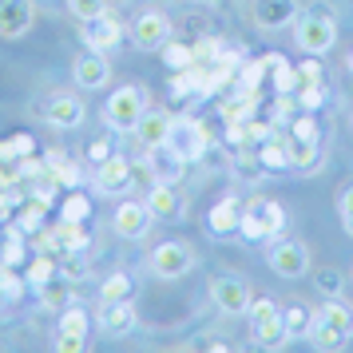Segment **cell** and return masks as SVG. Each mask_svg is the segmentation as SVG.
<instances>
[{"label":"cell","mask_w":353,"mask_h":353,"mask_svg":"<svg viewBox=\"0 0 353 353\" xmlns=\"http://www.w3.org/2000/svg\"><path fill=\"white\" fill-rule=\"evenodd\" d=\"M294 44L305 56H325L337 44V20L330 4H310L302 17L294 20Z\"/></svg>","instance_id":"1"},{"label":"cell","mask_w":353,"mask_h":353,"mask_svg":"<svg viewBox=\"0 0 353 353\" xmlns=\"http://www.w3.org/2000/svg\"><path fill=\"white\" fill-rule=\"evenodd\" d=\"M143 112H147V92L139 83H123L103 103V123L112 131H135V123L143 119Z\"/></svg>","instance_id":"2"},{"label":"cell","mask_w":353,"mask_h":353,"mask_svg":"<svg viewBox=\"0 0 353 353\" xmlns=\"http://www.w3.org/2000/svg\"><path fill=\"white\" fill-rule=\"evenodd\" d=\"M163 147H171L183 163H199L203 155H207V147H210V131H207L203 119L183 115V119L171 123V135H167V143H163Z\"/></svg>","instance_id":"3"},{"label":"cell","mask_w":353,"mask_h":353,"mask_svg":"<svg viewBox=\"0 0 353 353\" xmlns=\"http://www.w3.org/2000/svg\"><path fill=\"white\" fill-rule=\"evenodd\" d=\"M194 250L187 246V242H159L155 250H151V270H155V278H163V282H179V278H187V274L194 270Z\"/></svg>","instance_id":"4"},{"label":"cell","mask_w":353,"mask_h":353,"mask_svg":"<svg viewBox=\"0 0 353 353\" xmlns=\"http://www.w3.org/2000/svg\"><path fill=\"white\" fill-rule=\"evenodd\" d=\"M266 262L278 278H305L310 274V246L298 239H270Z\"/></svg>","instance_id":"5"},{"label":"cell","mask_w":353,"mask_h":353,"mask_svg":"<svg viewBox=\"0 0 353 353\" xmlns=\"http://www.w3.org/2000/svg\"><path fill=\"white\" fill-rule=\"evenodd\" d=\"M171 20L163 17V12H155V8H147V12H139V17L131 20V28H128V36H131V44L139 52H159L167 40H171Z\"/></svg>","instance_id":"6"},{"label":"cell","mask_w":353,"mask_h":353,"mask_svg":"<svg viewBox=\"0 0 353 353\" xmlns=\"http://www.w3.org/2000/svg\"><path fill=\"white\" fill-rule=\"evenodd\" d=\"M151 223H155V214L147 210V203H139V199H123L119 207H115L112 214V230L119 234V239L128 242H139L151 234Z\"/></svg>","instance_id":"7"},{"label":"cell","mask_w":353,"mask_h":353,"mask_svg":"<svg viewBox=\"0 0 353 353\" xmlns=\"http://www.w3.org/2000/svg\"><path fill=\"white\" fill-rule=\"evenodd\" d=\"M80 40H83V48L112 56V52L119 48V44H123V24H119V20L112 17V12H103V17H92V20H83Z\"/></svg>","instance_id":"8"},{"label":"cell","mask_w":353,"mask_h":353,"mask_svg":"<svg viewBox=\"0 0 353 353\" xmlns=\"http://www.w3.org/2000/svg\"><path fill=\"white\" fill-rule=\"evenodd\" d=\"M72 80H76V88H83V92H99V88L112 83V60H108L103 52L83 48L80 56H76V64H72Z\"/></svg>","instance_id":"9"},{"label":"cell","mask_w":353,"mask_h":353,"mask_svg":"<svg viewBox=\"0 0 353 353\" xmlns=\"http://www.w3.org/2000/svg\"><path fill=\"white\" fill-rule=\"evenodd\" d=\"M88 330H92V318L83 314L80 305H68V310H60L56 350H60V353H80L83 345H88Z\"/></svg>","instance_id":"10"},{"label":"cell","mask_w":353,"mask_h":353,"mask_svg":"<svg viewBox=\"0 0 353 353\" xmlns=\"http://www.w3.org/2000/svg\"><path fill=\"white\" fill-rule=\"evenodd\" d=\"M210 302L219 305L223 314L239 318V314H246V310H250V290H246V282H242V278L223 274V278H210Z\"/></svg>","instance_id":"11"},{"label":"cell","mask_w":353,"mask_h":353,"mask_svg":"<svg viewBox=\"0 0 353 353\" xmlns=\"http://www.w3.org/2000/svg\"><path fill=\"white\" fill-rule=\"evenodd\" d=\"M36 24L32 0H0V40H20Z\"/></svg>","instance_id":"12"},{"label":"cell","mask_w":353,"mask_h":353,"mask_svg":"<svg viewBox=\"0 0 353 353\" xmlns=\"http://www.w3.org/2000/svg\"><path fill=\"white\" fill-rule=\"evenodd\" d=\"M254 24L262 32H278V28H294V20L302 17L298 0H254Z\"/></svg>","instance_id":"13"},{"label":"cell","mask_w":353,"mask_h":353,"mask_svg":"<svg viewBox=\"0 0 353 353\" xmlns=\"http://www.w3.org/2000/svg\"><path fill=\"white\" fill-rule=\"evenodd\" d=\"M147 210L155 214V223H179L183 219V210H187V203H183V194L175 191V183H155L151 191H147Z\"/></svg>","instance_id":"14"},{"label":"cell","mask_w":353,"mask_h":353,"mask_svg":"<svg viewBox=\"0 0 353 353\" xmlns=\"http://www.w3.org/2000/svg\"><path fill=\"white\" fill-rule=\"evenodd\" d=\"M96 321H99V330L108 337H128L131 330H135V302H99L96 310Z\"/></svg>","instance_id":"15"},{"label":"cell","mask_w":353,"mask_h":353,"mask_svg":"<svg viewBox=\"0 0 353 353\" xmlns=\"http://www.w3.org/2000/svg\"><path fill=\"white\" fill-rule=\"evenodd\" d=\"M96 191L99 194H128L131 191V159L112 155L96 167Z\"/></svg>","instance_id":"16"},{"label":"cell","mask_w":353,"mask_h":353,"mask_svg":"<svg viewBox=\"0 0 353 353\" xmlns=\"http://www.w3.org/2000/svg\"><path fill=\"white\" fill-rule=\"evenodd\" d=\"M83 115H88V108H83L80 96H52L48 108H44V119H48L52 128H60V131L80 128Z\"/></svg>","instance_id":"17"},{"label":"cell","mask_w":353,"mask_h":353,"mask_svg":"<svg viewBox=\"0 0 353 353\" xmlns=\"http://www.w3.org/2000/svg\"><path fill=\"white\" fill-rule=\"evenodd\" d=\"M239 223H242V199L239 194H223L214 207H210V214H207V226H210V234H234L239 230Z\"/></svg>","instance_id":"18"},{"label":"cell","mask_w":353,"mask_h":353,"mask_svg":"<svg viewBox=\"0 0 353 353\" xmlns=\"http://www.w3.org/2000/svg\"><path fill=\"white\" fill-rule=\"evenodd\" d=\"M171 123H175V119H171L167 112H151V108H147L143 119L135 123V139H139L147 151H151V147H163L167 135H171Z\"/></svg>","instance_id":"19"},{"label":"cell","mask_w":353,"mask_h":353,"mask_svg":"<svg viewBox=\"0 0 353 353\" xmlns=\"http://www.w3.org/2000/svg\"><path fill=\"white\" fill-rule=\"evenodd\" d=\"M258 163L266 167V175H278V171H290V151H286V135L274 131L266 143H258Z\"/></svg>","instance_id":"20"},{"label":"cell","mask_w":353,"mask_h":353,"mask_svg":"<svg viewBox=\"0 0 353 353\" xmlns=\"http://www.w3.org/2000/svg\"><path fill=\"white\" fill-rule=\"evenodd\" d=\"M250 330H254V341L262 350H286L294 337L286 334V325H282V314H274V318H262V321H250Z\"/></svg>","instance_id":"21"},{"label":"cell","mask_w":353,"mask_h":353,"mask_svg":"<svg viewBox=\"0 0 353 353\" xmlns=\"http://www.w3.org/2000/svg\"><path fill=\"white\" fill-rule=\"evenodd\" d=\"M147 159H151V171H155L159 183H175V187H179V179H183V171H187V163L179 159L171 147H151V155H147Z\"/></svg>","instance_id":"22"},{"label":"cell","mask_w":353,"mask_h":353,"mask_svg":"<svg viewBox=\"0 0 353 353\" xmlns=\"http://www.w3.org/2000/svg\"><path fill=\"white\" fill-rule=\"evenodd\" d=\"M325 325H334L341 337H353V305L345 302V298H325V305L321 310H314Z\"/></svg>","instance_id":"23"},{"label":"cell","mask_w":353,"mask_h":353,"mask_svg":"<svg viewBox=\"0 0 353 353\" xmlns=\"http://www.w3.org/2000/svg\"><path fill=\"white\" fill-rule=\"evenodd\" d=\"M52 234H56V246H60V254H72V250H88L92 239H88V230L80 223H72V219H60V223L52 226Z\"/></svg>","instance_id":"24"},{"label":"cell","mask_w":353,"mask_h":353,"mask_svg":"<svg viewBox=\"0 0 353 353\" xmlns=\"http://www.w3.org/2000/svg\"><path fill=\"white\" fill-rule=\"evenodd\" d=\"M36 298H40V305H44V310H56V314H60V310H68V305H72V282H68L64 274H56L48 286L36 290Z\"/></svg>","instance_id":"25"},{"label":"cell","mask_w":353,"mask_h":353,"mask_svg":"<svg viewBox=\"0 0 353 353\" xmlns=\"http://www.w3.org/2000/svg\"><path fill=\"white\" fill-rule=\"evenodd\" d=\"M305 341H310L314 350H325V353H334V350H341V345H345L350 337H341V334L334 330V325H325V321H321L318 314H314V321H310V330H305Z\"/></svg>","instance_id":"26"},{"label":"cell","mask_w":353,"mask_h":353,"mask_svg":"<svg viewBox=\"0 0 353 353\" xmlns=\"http://www.w3.org/2000/svg\"><path fill=\"white\" fill-rule=\"evenodd\" d=\"M270 80H274V92H278V96H294V92H298V72H294L290 60L278 56V52H270Z\"/></svg>","instance_id":"27"},{"label":"cell","mask_w":353,"mask_h":353,"mask_svg":"<svg viewBox=\"0 0 353 353\" xmlns=\"http://www.w3.org/2000/svg\"><path fill=\"white\" fill-rule=\"evenodd\" d=\"M250 207L262 214L266 234L270 239H282V230H286V210H282V203H274V199H250Z\"/></svg>","instance_id":"28"},{"label":"cell","mask_w":353,"mask_h":353,"mask_svg":"<svg viewBox=\"0 0 353 353\" xmlns=\"http://www.w3.org/2000/svg\"><path fill=\"white\" fill-rule=\"evenodd\" d=\"M131 294H135V282H131V274L115 270L103 278V286H99V302H128Z\"/></svg>","instance_id":"29"},{"label":"cell","mask_w":353,"mask_h":353,"mask_svg":"<svg viewBox=\"0 0 353 353\" xmlns=\"http://www.w3.org/2000/svg\"><path fill=\"white\" fill-rule=\"evenodd\" d=\"M286 151H290V167L294 171H314L318 167V143H305V139L286 135Z\"/></svg>","instance_id":"30"},{"label":"cell","mask_w":353,"mask_h":353,"mask_svg":"<svg viewBox=\"0 0 353 353\" xmlns=\"http://www.w3.org/2000/svg\"><path fill=\"white\" fill-rule=\"evenodd\" d=\"M32 135H12V139H4L0 143V163L4 167H24V159L32 155Z\"/></svg>","instance_id":"31"},{"label":"cell","mask_w":353,"mask_h":353,"mask_svg":"<svg viewBox=\"0 0 353 353\" xmlns=\"http://www.w3.org/2000/svg\"><path fill=\"white\" fill-rule=\"evenodd\" d=\"M56 274H60L56 258H52V254H40V258H32V262H28V270H24V282H28L32 290H40V286H48Z\"/></svg>","instance_id":"32"},{"label":"cell","mask_w":353,"mask_h":353,"mask_svg":"<svg viewBox=\"0 0 353 353\" xmlns=\"http://www.w3.org/2000/svg\"><path fill=\"white\" fill-rule=\"evenodd\" d=\"M314 286L325 298H345V274L337 270V266H321V270H314Z\"/></svg>","instance_id":"33"},{"label":"cell","mask_w":353,"mask_h":353,"mask_svg":"<svg viewBox=\"0 0 353 353\" xmlns=\"http://www.w3.org/2000/svg\"><path fill=\"white\" fill-rule=\"evenodd\" d=\"M310 321H314V314H310L302 302H290L286 310H282V325H286V334H290V337H305Z\"/></svg>","instance_id":"34"},{"label":"cell","mask_w":353,"mask_h":353,"mask_svg":"<svg viewBox=\"0 0 353 353\" xmlns=\"http://www.w3.org/2000/svg\"><path fill=\"white\" fill-rule=\"evenodd\" d=\"M24 258H28V254H24V230L12 226V230H8V239H4V246H0V262L17 270V266H24Z\"/></svg>","instance_id":"35"},{"label":"cell","mask_w":353,"mask_h":353,"mask_svg":"<svg viewBox=\"0 0 353 353\" xmlns=\"http://www.w3.org/2000/svg\"><path fill=\"white\" fill-rule=\"evenodd\" d=\"M266 72H270V56H262V60H250V64H242V68H239V88H242V92H258Z\"/></svg>","instance_id":"36"},{"label":"cell","mask_w":353,"mask_h":353,"mask_svg":"<svg viewBox=\"0 0 353 353\" xmlns=\"http://www.w3.org/2000/svg\"><path fill=\"white\" fill-rule=\"evenodd\" d=\"M239 234H242V239H250V242H270V234H266V223H262V214H258L254 207H242Z\"/></svg>","instance_id":"37"},{"label":"cell","mask_w":353,"mask_h":353,"mask_svg":"<svg viewBox=\"0 0 353 353\" xmlns=\"http://www.w3.org/2000/svg\"><path fill=\"white\" fill-rule=\"evenodd\" d=\"M159 52H163V64L171 68V72H183V68H191V64H194V52L187 48V44H175V40H167Z\"/></svg>","instance_id":"38"},{"label":"cell","mask_w":353,"mask_h":353,"mask_svg":"<svg viewBox=\"0 0 353 353\" xmlns=\"http://www.w3.org/2000/svg\"><path fill=\"white\" fill-rule=\"evenodd\" d=\"M24 290H28V282H20L17 274H12V266L0 262V298H4V302H20Z\"/></svg>","instance_id":"39"},{"label":"cell","mask_w":353,"mask_h":353,"mask_svg":"<svg viewBox=\"0 0 353 353\" xmlns=\"http://www.w3.org/2000/svg\"><path fill=\"white\" fill-rule=\"evenodd\" d=\"M234 175H242V179H266V167L258 163V151H239L234 155Z\"/></svg>","instance_id":"40"},{"label":"cell","mask_w":353,"mask_h":353,"mask_svg":"<svg viewBox=\"0 0 353 353\" xmlns=\"http://www.w3.org/2000/svg\"><path fill=\"white\" fill-rule=\"evenodd\" d=\"M159 179H155V171H151V159H131V191H151Z\"/></svg>","instance_id":"41"},{"label":"cell","mask_w":353,"mask_h":353,"mask_svg":"<svg viewBox=\"0 0 353 353\" xmlns=\"http://www.w3.org/2000/svg\"><path fill=\"white\" fill-rule=\"evenodd\" d=\"M88 214H92V203H88V199H83L80 191H72V194L64 199V203H60V219H72V223H83Z\"/></svg>","instance_id":"42"},{"label":"cell","mask_w":353,"mask_h":353,"mask_svg":"<svg viewBox=\"0 0 353 353\" xmlns=\"http://www.w3.org/2000/svg\"><path fill=\"white\" fill-rule=\"evenodd\" d=\"M88 250H72V254H64L60 258V274H64L68 282H80L83 274H88Z\"/></svg>","instance_id":"43"},{"label":"cell","mask_w":353,"mask_h":353,"mask_svg":"<svg viewBox=\"0 0 353 353\" xmlns=\"http://www.w3.org/2000/svg\"><path fill=\"white\" fill-rule=\"evenodd\" d=\"M68 12L80 20H92V17H103L108 12V0H68Z\"/></svg>","instance_id":"44"},{"label":"cell","mask_w":353,"mask_h":353,"mask_svg":"<svg viewBox=\"0 0 353 353\" xmlns=\"http://www.w3.org/2000/svg\"><path fill=\"white\" fill-rule=\"evenodd\" d=\"M294 99H298L302 112H318L321 103H325V92H321V83H302V88L294 92Z\"/></svg>","instance_id":"45"},{"label":"cell","mask_w":353,"mask_h":353,"mask_svg":"<svg viewBox=\"0 0 353 353\" xmlns=\"http://www.w3.org/2000/svg\"><path fill=\"white\" fill-rule=\"evenodd\" d=\"M290 135H294V139H305V143H318V139H321V128L314 123V115L305 112V115H298V119L290 123Z\"/></svg>","instance_id":"46"},{"label":"cell","mask_w":353,"mask_h":353,"mask_svg":"<svg viewBox=\"0 0 353 353\" xmlns=\"http://www.w3.org/2000/svg\"><path fill=\"white\" fill-rule=\"evenodd\" d=\"M337 219H341V230L353 239V187H345L337 194Z\"/></svg>","instance_id":"47"},{"label":"cell","mask_w":353,"mask_h":353,"mask_svg":"<svg viewBox=\"0 0 353 353\" xmlns=\"http://www.w3.org/2000/svg\"><path fill=\"white\" fill-rule=\"evenodd\" d=\"M194 64H210V60H223V44L219 40H203V44H194Z\"/></svg>","instance_id":"48"},{"label":"cell","mask_w":353,"mask_h":353,"mask_svg":"<svg viewBox=\"0 0 353 353\" xmlns=\"http://www.w3.org/2000/svg\"><path fill=\"white\" fill-rule=\"evenodd\" d=\"M302 83H321V64L314 60V56L298 68V88H302Z\"/></svg>","instance_id":"49"},{"label":"cell","mask_w":353,"mask_h":353,"mask_svg":"<svg viewBox=\"0 0 353 353\" xmlns=\"http://www.w3.org/2000/svg\"><path fill=\"white\" fill-rule=\"evenodd\" d=\"M88 155H92V163H103V159H112V139H96V143H92V151H88Z\"/></svg>","instance_id":"50"},{"label":"cell","mask_w":353,"mask_h":353,"mask_svg":"<svg viewBox=\"0 0 353 353\" xmlns=\"http://www.w3.org/2000/svg\"><path fill=\"white\" fill-rule=\"evenodd\" d=\"M345 68H350V72H353V52H350V60H345Z\"/></svg>","instance_id":"51"}]
</instances>
